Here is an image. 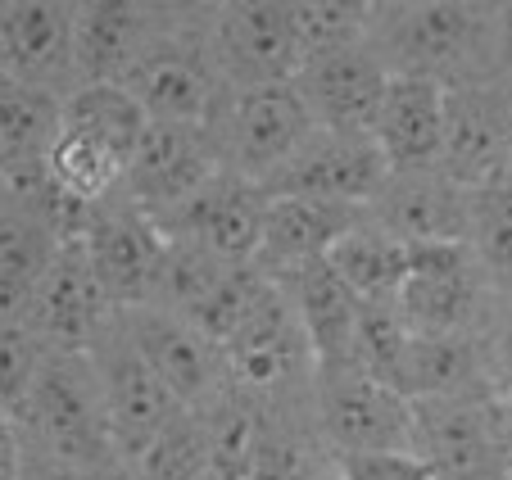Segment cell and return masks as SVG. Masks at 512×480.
Segmentation results:
<instances>
[{
    "label": "cell",
    "instance_id": "obj_8",
    "mask_svg": "<svg viewBox=\"0 0 512 480\" xmlns=\"http://www.w3.org/2000/svg\"><path fill=\"white\" fill-rule=\"evenodd\" d=\"M91 367L100 376V394H105V413H109V431H114V444H118V458H123V467H132L186 408L177 404L173 390L159 381V372L145 363L136 340L127 336L123 313L96 340Z\"/></svg>",
    "mask_w": 512,
    "mask_h": 480
},
{
    "label": "cell",
    "instance_id": "obj_1",
    "mask_svg": "<svg viewBox=\"0 0 512 480\" xmlns=\"http://www.w3.org/2000/svg\"><path fill=\"white\" fill-rule=\"evenodd\" d=\"M368 46L395 77L445 91L512 77V5L494 0H377Z\"/></svg>",
    "mask_w": 512,
    "mask_h": 480
},
{
    "label": "cell",
    "instance_id": "obj_2",
    "mask_svg": "<svg viewBox=\"0 0 512 480\" xmlns=\"http://www.w3.org/2000/svg\"><path fill=\"white\" fill-rule=\"evenodd\" d=\"M5 426L28 449L50 453L55 462H68V467L87 471L96 480H114L127 471L123 458H118L114 431H109L105 394H100V376L91 367V354L50 349L23 413L5 417Z\"/></svg>",
    "mask_w": 512,
    "mask_h": 480
},
{
    "label": "cell",
    "instance_id": "obj_33",
    "mask_svg": "<svg viewBox=\"0 0 512 480\" xmlns=\"http://www.w3.org/2000/svg\"><path fill=\"white\" fill-rule=\"evenodd\" d=\"M377 0H295V32L304 46V64L327 50H345L368 41Z\"/></svg>",
    "mask_w": 512,
    "mask_h": 480
},
{
    "label": "cell",
    "instance_id": "obj_14",
    "mask_svg": "<svg viewBox=\"0 0 512 480\" xmlns=\"http://www.w3.org/2000/svg\"><path fill=\"white\" fill-rule=\"evenodd\" d=\"M417 453L435 467V480H508L512 449L494 394L417 404Z\"/></svg>",
    "mask_w": 512,
    "mask_h": 480
},
{
    "label": "cell",
    "instance_id": "obj_31",
    "mask_svg": "<svg viewBox=\"0 0 512 480\" xmlns=\"http://www.w3.org/2000/svg\"><path fill=\"white\" fill-rule=\"evenodd\" d=\"M268 290H272V281L263 277L254 263H236L232 272H227L218 286L209 290V295L200 299V304L191 308V322L204 331L209 340H218V345H227V340L236 336V331L245 327L254 317V308L268 299Z\"/></svg>",
    "mask_w": 512,
    "mask_h": 480
},
{
    "label": "cell",
    "instance_id": "obj_4",
    "mask_svg": "<svg viewBox=\"0 0 512 480\" xmlns=\"http://www.w3.org/2000/svg\"><path fill=\"white\" fill-rule=\"evenodd\" d=\"M209 136L223 173L245 182H268L300 141L313 132V114L295 82L281 87H227L209 114Z\"/></svg>",
    "mask_w": 512,
    "mask_h": 480
},
{
    "label": "cell",
    "instance_id": "obj_7",
    "mask_svg": "<svg viewBox=\"0 0 512 480\" xmlns=\"http://www.w3.org/2000/svg\"><path fill=\"white\" fill-rule=\"evenodd\" d=\"M313 426L327 453L417 449V404L358 367H336L318 376Z\"/></svg>",
    "mask_w": 512,
    "mask_h": 480
},
{
    "label": "cell",
    "instance_id": "obj_23",
    "mask_svg": "<svg viewBox=\"0 0 512 480\" xmlns=\"http://www.w3.org/2000/svg\"><path fill=\"white\" fill-rule=\"evenodd\" d=\"M164 5L155 0H82L78 5V68L82 82H123L127 68L155 37Z\"/></svg>",
    "mask_w": 512,
    "mask_h": 480
},
{
    "label": "cell",
    "instance_id": "obj_22",
    "mask_svg": "<svg viewBox=\"0 0 512 480\" xmlns=\"http://www.w3.org/2000/svg\"><path fill=\"white\" fill-rule=\"evenodd\" d=\"M368 209L354 204H327V200H268V218H263V236H259V254L254 268L268 281H290L300 268L322 263L336 240L354 227Z\"/></svg>",
    "mask_w": 512,
    "mask_h": 480
},
{
    "label": "cell",
    "instance_id": "obj_5",
    "mask_svg": "<svg viewBox=\"0 0 512 480\" xmlns=\"http://www.w3.org/2000/svg\"><path fill=\"white\" fill-rule=\"evenodd\" d=\"M232 385L268 408H295L313 404V385H318V358H313L309 331H304L295 299L286 286L272 281L268 299L254 308V317L223 345Z\"/></svg>",
    "mask_w": 512,
    "mask_h": 480
},
{
    "label": "cell",
    "instance_id": "obj_42",
    "mask_svg": "<svg viewBox=\"0 0 512 480\" xmlns=\"http://www.w3.org/2000/svg\"><path fill=\"white\" fill-rule=\"evenodd\" d=\"M508 480H512V471H508Z\"/></svg>",
    "mask_w": 512,
    "mask_h": 480
},
{
    "label": "cell",
    "instance_id": "obj_28",
    "mask_svg": "<svg viewBox=\"0 0 512 480\" xmlns=\"http://www.w3.org/2000/svg\"><path fill=\"white\" fill-rule=\"evenodd\" d=\"M46 173L68 200L78 204H105L123 191L127 177V154L118 145L100 141L91 132H78V127H64L46 159Z\"/></svg>",
    "mask_w": 512,
    "mask_h": 480
},
{
    "label": "cell",
    "instance_id": "obj_18",
    "mask_svg": "<svg viewBox=\"0 0 512 480\" xmlns=\"http://www.w3.org/2000/svg\"><path fill=\"white\" fill-rule=\"evenodd\" d=\"M295 87H300L304 105H309L313 127L372 136L381 100H386V87H390V68L381 64V55L368 41H358V46L313 55L300 68Z\"/></svg>",
    "mask_w": 512,
    "mask_h": 480
},
{
    "label": "cell",
    "instance_id": "obj_41",
    "mask_svg": "<svg viewBox=\"0 0 512 480\" xmlns=\"http://www.w3.org/2000/svg\"><path fill=\"white\" fill-rule=\"evenodd\" d=\"M204 480H218V476H204Z\"/></svg>",
    "mask_w": 512,
    "mask_h": 480
},
{
    "label": "cell",
    "instance_id": "obj_30",
    "mask_svg": "<svg viewBox=\"0 0 512 480\" xmlns=\"http://www.w3.org/2000/svg\"><path fill=\"white\" fill-rule=\"evenodd\" d=\"M127 471H132L136 480H204V476H213V449H209L204 413H191V408L177 413L173 426Z\"/></svg>",
    "mask_w": 512,
    "mask_h": 480
},
{
    "label": "cell",
    "instance_id": "obj_38",
    "mask_svg": "<svg viewBox=\"0 0 512 480\" xmlns=\"http://www.w3.org/2000/svg\"><path fill=\"white\" fill-rule=\"evenodd\" d=\"M0 453H5L0 480H96V476H87V471L68 467V462H55L50 453L28 449L10 426H0Z\"/></svg>",
    "mask_w": 512,
    "mask_h": 480
},
{
    "label": "cell",
    "instance_id": "obj_17",
    "mask_svg": "<svg viewBox=\"0 0 512 480\" xmlns=\"http://www.w3.org/2000/svg\"><path fill=\"white\" fill-rule=\"evenodd\" d=\"M118 313H123V308H114V299L105 295V286L96 281V272H91V263H87V250H82V240H78V245H64V250H59L55 268L41 281L32 308L23 317H14V322L37 331V336L46 340V349H59V354H91L96 340L118 322Z\"/></svg>",
    "mask_w": 512,
    "mask_h": 480
},
{
    "label": "cell",
    "instance_id": "obj_24",
    "mask_svg": "<svg viewBox=\"0 0 512 480\" xmlns=\"http://www.w3.org/2000/svg\"><path fill=\"white\" fill-rule=\"evenodd\" d=\"M281 286H286V295L295 299V313H300L304 331H309L313 358H318V376L336 372V367H349L363 299L336 277V268H331L327 259L300 268L290 281H281Z\"/></svg>",
    "mask_w": 512,
    "mask_h": 480
},
{
    "label": "cell",
    "instance_id": "obj_15",
    "mask_svg": "<svg viewBox=\"0 0 512 480\" xmlns=\"http://www.w3.org/2000/svg\"><path fill=\"white\" fill-rule=\"evenodd\" d=\"M263 218H268V195L259 182L218 173L209 186L191 195L186 204L168 213H155V227L164 231L173 245H191L223 263H254L263 236Z\"/></svg>",
    "mask_w": 512,
    "mask_h": 480
},
{
    "label": "cell",
    "instance_id": "obj_37",
    "mask_svg": "<svg viewBox=\"0 0 512 480\" xmlns=\"http://www.w3.org/2000/svg\"><path fill=\"white\" fill-rule=\"evenodd\" d=\"M481 354H485V376H490V394H512V281L494 286L490 317L481 327Z\"/></svg>",
    "mask_w": 512,
    "mask_h": 480
},
{
    "label": "cell",
    "instance_id": "obj_27",
    "mask_svg": "<svg viewBox=\"0 0 512 480\" xmlns=\"http://www.w3.org/2000/svg\"><path fill=\"white\" fill-rule=\"evenodd\" d=\"M59 132H64V100L37 87L0 82V173L46 168Z\"/></svg>",
    "mask_w": 512,
    "mask_h": 480
},
{
    "label": "cell",
    "instance_id": "obj_20",
    "mask_svg": "<svg viewBox=\"0 0 512 480\" xmlns=\"http://www.w3.org/2000/svg\"><path fill=\"white\" fill-rule=\"evenodd\" d=\"M467 209L472 191L431 168V173H390L377 200L368 204V218L404 245H458L467 240Z\"/></svg>",
    "mask_w": 512,
    "mask_h": 480
},
{
    "label": "cell",
    "instance_id": "obj_12",
    "mask_svg": "<svg viewBox=\"0 0 512 480\" xmlns=\"http://www.w3.org/2000/svg\"><path fill=\"white\" fill-rule=\"evenodd\" d=\"M386 177L390 164L372 136L313 127L300 141V150L263 182V195L268 200H327L368 209L386 186Z\"/></svg>",
    "mask_w": 512,
    "mask_h": 480
},
{
    "label": "cell",
    "instance_id": "obj_10",
    "mask_svg": "<svg viewBox=\"0 0 512 480\" xmlns=\"http://www.w3.org/2000/svg\"><path fill=\"white\" fill-rule=\"evenodd\" d=\"M213 55L227 87H281L304 68L295 5L286 0H232L209 14Z\"/></svg>",
    "mask_w": 512,
    "mask_h": 480
},
{
    "label": "cell",
    "instance_id": "obj_29",
    "mask_svg": "<svg viewBox=\"0 0 512 480\" xmlns=\"http://www.w3.org/2000/svg\"><path fill=\"white\" fill-rule=\"evenodd\" d=\"M64 127L100 136V141L118 145V150L132 159L141 132L150 127V114H145L141 100H136L123 82H82V87L64 100Z\"/></svg>",
    "mask_w": 512,
    "mask_h": 480
},
{
    "label": "cell",
    "instance_id": "obj_13",
    "mask_svg": "<svg viewBox=\"0 0 512 480\" xmlns=\"http://www.w3.org/2000/svg\"><path fill=\"white\" fill-rule=\"evenodd\" d=\"M123 327L182 408L204 413L232 390V367H227L223 345L204 336L191 317L145 304V308H123Z\"/></svg>",
    "mask_w": 512,
    "mask_h": 480
},
{
    "label": "cell",
    "instance_id": "obj_39",
    "mask_svg": "<svg viewBox=\"0 0 512 480\" xmlns=\"http://www.w3.org/2000/svg\"><path fill=\"white\" fill-rule=\"evenodd\" d=\"M503 177H508V182H512V154H508V168H503Z\"/></svg>",
    "mask_w": 512,
    "mask_h": 480
},
{
    "label": "cell",
    "instance_id": "obj_21",
    "mask_svg": "<svg viewBox=\"0 0 512 480\" xmlns=\"http://www.w3.org/2000/svg\"><path fill=\"white\" fill-rule=\"evenodd\" d=\"M445 127H449V91L426 77L390 73L386 100H381L372 141L386 154L390 173H431L445 159Z\"/></svg>",
    "mask_w": 512,
    "mask_h": 480
},
{
    "label": "cell",
    "instance_id": "obj_25",
    "mask_svg": "<svg viewBox=\"0 0 512 480\" xmlns=\"http://www.w3.org/2000/svg\"><path fill=\"white\" fill-rule=\"evenodd\" d=\"M395 390L413 404L435 399H463V394H490L485 354L476 336H408L404 363H399Z\"/></svg>",
    "mask_w": 512,
    "mask_h": 480
},
{
    "label": "cell",
    "instance_id": "obj_32",
    "mask_svg": "<svg viewBox=\"0 0 512 480\" xmlns=\"http://www.w3.org/2000/svg\"><path fill=\"white\" fill-rule=\"evenodd\" d=\"M467 245L494 281H512V182L499 177L472 191L467 209Z\"/></svg>",
    "mask_w": 512,
    "mask_h": 480
},
{
    "label": "cell",
    "instance_id": "obj_35",
    "mask_svg": "<svg viewBox=\"0 0 512 480\" xmlns=\"http://www.w3.org/2000/svg\"><path fill=\"white\" fill-rule=\"evenodd\" d=\"M46 354H50L46 340L32 327H23V322H5V327H0V367H5V381H0V417L23 413Z\"/></svg>",
    "mask_w": 512,
    "mask_h": 480
},
{
    "label": "cell",
    "instance_id": "obj_26",
    "mask_svg": "<svg viewBox=\"0 0 512 480\" xmlns=\"http://www.w3.org/2000/svg\"><path fill=\"white\" fill-rule=\"evenodd\" d=\"M327 263L363 304H395L408 281V245L386 227H377L368 213L336 240Z\"/></svg>",
    "mask_w": 512,
    "mask_h": 480
},
{
    "label": "cell",
    "instance_id": "obj_40",
    "mask_svg": "<svg viewBox=\"0 0 512 480\" xmlns=\"http://www.w3.org/2000/svg\"><path fill=\"white\" fill-rule=\"evenodd\" d=\"M114 480H136V476H132V471H123V476H114Z\"/></svg>",
    "mask_w": 512,
    "mask_h": 480
},
{
    "label": "cell",
    "instance_id": "obj_3",
    "mask_svg": "<svg viewBox=\"0 0 512 480\" xmlns=\"http://www.w3.org/2000/svg\"><path fill=\"white\" fill-rule=\"evenodd\" d=\"M213 5H164L155 37L145 41L123 87L141 100L150 123H209L227 82L209 37Z\"/></svg>",
    "mask_w": 512,
    "mask_h": 480
},
{
    "label": "cell",
    "instance_id": "obj_11",
    "mask_svg": "<svg viewBox=\"0 0 512 480\" xmlns=\"http://www.w3.org/2000/svg\"><path fill=\"white\" fill-rule=\"evenodd\" d=\"M0 82L37 87L68 100L82 87L78 5L68 0H5L0 5Z\"/></svg>",
    "mask_w": 512,
    "mask_h": 480
},
{
    "label": "cell",
    "instance_id": "obj_16",
    "mask_svg": "<svg viewBox=\"0 0 512 480\" xmlns=\"http://www.w3.org/2000/svg\"><path fill=\"white\" fill-rule=\"evenodd\" d=\"M223 173L213 136L204 123H150L127 159L123 195L150 218L186 204L200 186Z\"/></svg>",
    "mask_w": 512,
    "mask_h": 480
},
{
    "label": "cell",
    "instance_id": "obj_9",
    "mask_svg": "<svg viewBox=\"0 0 512 480\" xmlns=\"http://www.w3.org/2000/svg\"><path fill=\"white\" fill-rule=\"evenodd\" d=\"M82 250H87L91 272L105 286V295L114 299V308H145L159 299L168 236L123 191L105 204H91Z\"/></svg>",
    "mask_w": 512,
    "mask_h": 480
},
{
    "label": "cell",
    "instance_id": "obj_19",
    "mask_svg": "<svg viewBox=\"0 0 512 480\" xmlns=\"http://www.w3.org/2000/svg\"><path fill=\"white\" fill-rule=\"evenodd\" d=\"M512 154V77L449 91V127L440 173L476 191L503 177Z\"/></svg>",
    "mask_w": 512,
    "mask_h": 480
},
{
    "label": "cell",
    "instance_id": "obj_34",
    "mask_svg": "<svg viewBox=\"0 0 512 480\" xmlns=\"http://www.w3.org/2000/svg\"><path fill=\"white\" fill-rule=\"evenodd\" d=\"M408 322L399 313V304H363L354 327V354H349V367L377 376V381L395 385L399 363H404L408 349Z\"/></svg>",
    "mask_w": 512,
    "mask_h": 480
},
{
    "label": "cell",
    "instance_id": "obj_36",
    "mask_svg": "<svg viewBox=\"0 0 512 480\" xmlns=\"http://www.w3.org/2000/svg\"><path fill=\"white\" fill-rule=\"evenodd\" d=\"M331 480H435V467L417 449L331 453Z\"/></svg>",
    "mask_w": 512,
    "mask_h": 480
},
{
    "label": "cell",
    "instance_id": "obj_6",
    "mask_svg": "<svg viewBox=\"0 0 512 480\" xmlns=\"http://www.w3.org/2000/svg\"><path fill=\"white\" fill-rule=\"evenodd\" d=\"M499 281L481 268L467 240L458 245H408V281L399 313L417 336H476L490 317Z\"/></svg>",
    "mask_w": 512,
    "mask_h": 480
}]
</instances>
